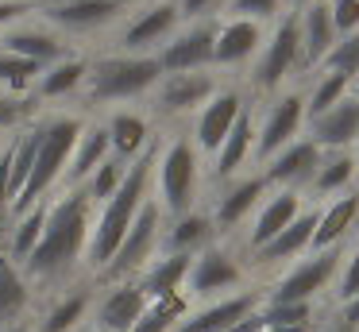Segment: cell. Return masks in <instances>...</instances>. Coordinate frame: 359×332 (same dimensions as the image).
<instances>
[{"label": "cell", "instance_id": "cell-36", "mask_svg": "<svg viewBox=\"0 0 359 332\" xmlns=\"http://www.w3.org/2000/svg\"><path fill=\"white\" fill-rule=\"evenodd\" d=\"M89 309H93V293H89L86 286H78V290L62 293V298L43 313L39 332H74L81 321H86Z\"/></svg>", "mask_w": 359, "mask_h": 332}, {"label": "cell", "instance_id": "cell-28", "mask_svg": "<svg viewBox=\"0 0 359 332\" xmlns=\"http://www.w3.org/2000/svg\"><path fill=\"white\" fill-rule=\"evenodd\" d=\"M209 244H217V228H212L209 208H189V213L170 216L163 224V251L170 255H197Z\"/></svg>", "mask_w": 359, "mask_h": 332}, {"label": "cell", "instance_id": "cell-40", "mask_svg": "<svg viewBox=\"0 0 359 332\" xmlns=\"http://www.w3.org/2000/svg\"><path fill=\"white\" fill-rule=\"evenodd\" d=\"M128 166H132V162H124V159H116V154H109V159H104L101 166L93 170V174H89V182L81 185V190L89 193V201H93V208H101L104 201H109L112 193L120 190V182L128 178Z\"/></svg>", "mask_w": 359, "mask_h": 332}, {"label": "cell", "instance_id": "cell-37", "mask_svg": "<svg viewBox=\"0 0 359 332\" xmlns=\"http://www.w3.org/2000/svg\"><path fill=\"white\" fill-rule=\"evenodd\" d=\"M47 213H50V205H43V201L20 213L16 228H12V236H8V251H4L12 263H27V255L39 247L43 228H47Z\"/></svg>", "mask_w": 359, "mask_h": 332}, {"label": "cell", "instance_id": "cell-23", "mask_svg": "<svg viewBox=\"0 0 359 332\" xmlns=\"http://www.w3.org/2000/svg\"><path fill=\"white\" fill-rule=\"evenodd\" d=\"M93 305H97V332H132L143 309H147V293L140 290L135 278H128V282L109 286Z\"/></svg>", "mask_w": 359, "mask_h": 332}, {"label": "cell", "instance_id": "cell-41", "mask_svg": "<svg viewBox=\"0 0 359 332\" xmlns=\"http://www.w3.org/2000/svg\"><path fill=\"white\" fill-rule=\"evenodd\" d=\"M317 69L344 74V77L355 81V77H359V31H355V35H340V39H336V46L325 54V62H320ZM317 69H313V74H317Z\"/></svg>", "mask_w": 359, "mask_h": 332}, {"label": "cell", "instance_id": "cell-8", "mask_svg": "<svg viewBox=\"0 0 359 332\" xmlns=\"http://www.w3.org/2000/svg\"><path fill=\"white\" fill-rule=\"evenodd\" d=\"M243 278H248V263H243L240 247L209 244L205 251L194 255L189 263V278H186V298L189 301H217L228 293L243 290Z\"/></svg>", "mask_w": 359, "mask_h": 332}, {"label": "cell", "instance_id": "cell-43", "mask_svg": "<svg viewBox=\"0 0 359 332\" xmlns=\"http://www.w3.org/2000/svg\"><path fill=\"white\" fill-rule=\"evenodd\" d=\"M286 8V0H228L224 15H236V20H255V23H274Z\"/></svg>", "mask_w": 359, "mask_h": 332}, {"label": "cell", "instance_id": "cell-51", "mask_svg": "<svg viewBox=\"0 0 359 332\" xmlns=\"http://www.w3.org/2000/svg\"><path fill=\"white\" fill-rule=\"evenodd\" d=\"M317 332H348V328H344V324H336V321H328V324H320Z\"/></svg>", "mask_w": 359, "mask_h": 332}, {"label": "cell", "instance_id": "cell-34", "mask_svg": "<svg viewBox=\"0 0 359 332\" xmlns=\"http://www.w3.org/2000/svg\"><path fill=\"white\" fill-rule=\"evenodd\" d=\"M27 301H32V290H27L20 267L0 251V328H8L24 317Z\"/></svg>", "mask_w": 359, "mask_h": 332}, {"label": "cell", "instance_id": "cell-33", "mask_svg": "<svg viewBox=\"0 0 359 332\" xmlns=\"http://www.w3.org/2000/svg\"><path fill=\"white\" fill-rule=\"evenodd\" d=\"M89 77V58H78V54H66L62 62H55V66H47L39 74V97L43 100H58L66 97V93H78L81 85H86Z\"/></svg>", "mask_w": 359, "mask_h": 332}, {"label": "cell", "instance_id": "cell-15", "mask_svg": "<svg viewBox=\"0 0 359 332\" xmlns=\"http://www.w3.org/2000/svg\"><path fill=\"white\" fill-rule=\"evenodd\" d=\"M259 305H263V290L259 286H243V290L228 293V298H217V301H205V305L189 309L174 332H228L240 321H248L251 313H259Z\"/></svg>", "mask_w": 359, "mask_h": 332}, {"label": "cell", "instance_id": "cell-16", "mask_svg": "<svg viewBox=\"0 0 359 332\" xmlns=\"http://www.w3.org/2000/svg\"><path fill=\"white\" fill-rule=\"evenodd\" d=\"M320 154H325V151H320L309 135H297L294 143H286L278 154H271V159L259 166V174L266 178L271 190H297V193H305V190H309V182H313V174H317V166H320Z\"/></svg>", "mask_w": 359, "mask_h": 332}, {"label": "cell", "instance_id": "cell-32", "mask_svg": "<svg viewBox=\"0 0 359 332\" xmlns=\"http://www.w3.org/2000/svg\"><path fill=\"white\" fill-rule=\"evenodd\" d=\"M104 128H109V143H112V154L124 162H135L143 151H147L151 143H155V135H151V120L140 112H112L109 120H104Z\"/></svg>", "mask_w": 359, "mask_h": 332}, {"label": "cell", "instance_id": "cell-11", "mask_svg": "<svg viewBox=\"0 0 359 332\" xmlns=\"http://www.w3.org/2000/svg\"><path fill=\"white\" fill-rule=\"evenodd\" d=\"M309 205L313 201L305 197V193H297V190H271L263 197V205L251 213L248 228H243V239H240V251L248 255V259L255 251H263V247L271 244L282 228H290Z\"/></svg>", "mask_w": 359, "mask_h": 332}, {"label": "cell", "instance_id": "cell-14", "mask_svg": "<svg viewBox=\"0 0 359 332\" xmlns=\"http://www.w3.org/2000/svg\"><path fill=\"white\" fill-rule=\"evenodd\" d=\"M212 46H217V20H201L174 31L170 43L155 54L163 74H197L212 66Z\"/></svg>", "mask_w": 359, "mask_h": 332}, {"label": "cell", "instance_id": "cell-27", "mask_svg": "<svg viewBox=\"0 0 359 332\" xmlns=\"http://www.w3.org/2000/svg\"><path fill=\"white\" fill-rule=\"evenodd\" d=\"M0 51L16 54V58H27L35 66H55V62L66 58V43L58 31H47V27H8L0 31Z\"/></svg>", "mask_w": 359, "mask_h": 332}, {"label": "cell", "instance_id": "cell-13", "mask_svg": "<svg viewBox=\"0 0 359 332\" xmlns=\"http://www.w3.org/2000/svg\"><path fill=\"white\" fill-rule=\"evenodd\" d=\"M266 193H271V185H266V178L259 174V170L255 174H240V178L220 185L217 201H212V208H209L217 236H228V232H236L240 224H248L251 213L263 205Z\"/></svg>", "mask_w": 359, "mask_h": 332}, {"label": "cell", "instance_id": "cell-55", "mask_svg": "<svg viewBox=\"0 0 359 332\" xmlns=\"http://www.w3.org/2000/svg\"><path fill=\"white\" fill-rule=\"evenodd\" d=\"M355 162H359V143H355Z\"/></svg>", "mask_w": 359, "mask_h": 332}, {"label": "cell", "instance_id": "cell-4", "mask_svg": "<svg viewBox=\"0 0 359 332\" xmlns=\"http://www.w3.org/2000/svg\"><path fill=\"white\" fill-rule=\"evenodd\" d=\"M81 131H86V120L81 116H50V120H39V147H35V166L32 178H27L24 193L16 197V213L39 205V197H47V190H55L58 178L70 166V154L78 147Z\"/></svg>", "mask_w": 359, "mask_h": 332}, {"label": "cell", "instance_id": "cell-25", "mask_svg": "<svg viewBox=\"0 0 359 332\" xmlns=\"http://www.w3.org/2000/svg\"><path fill=\"white\" fill-rule=\"evenodd\" d=\"M255 159V108H243L236 128L228 131V139L220 143V151L212 154V182H232L243 174V166Z\"/></svg>", "mask_w": 359, "mask_h": 332}, {"label": "cell", "instance_id": "cell-53", "mask_svg": "<svg viewBox=\"0 0 359 332\" xmlns=\"http://www.w3.org/2000/svg\"><path fill=\"white\" fill-rule=\"evenodd\" d=\"M0 332H27L24 324H8V328H0Z\"/></svg>", "mask_w": 359, "mask_h": 332}, {"label": "cell", "instance_id": "cell-2", "mask_svg": "<svg viewBox=\"0 0 359 332\" xmlns=\"http://www.w3.org/2000/svg\"><path fill=\"white\" fill-rule=\"evenodd\" d=\"M155 154H158V139L140 154V159L128 166V178L120 182V190L97 208L93 216V232H89V247H86V263L93 270H101L112 263V255L120 251L132 220L140 216V208L147 205V190H151V178H155Z\"/></svg>", "mask_w": 359, "mask_h": 332}, {"label": "cell", "instance_id": "cell-10", "mask_svg": "<svg viewBox=\"0 0 359 332\" xmlns=\"http://www.w3.org/2000/svg\"><path fill=\"white\" fill-rule=\"evenodd\" d=\"M163 224H166V216H163V208H158V201L147 197V205H143L140 216L132 220L124 244H120V251L112 255V263L104 267V274H109L112 282H128L132 274H140V270L155 259L158 247H163Z\"/></svg>", "mask_w": 359, "mask_h": 332}, {"label": "cell", "instance_id": "cell-52", "mask_svg": "<svg viewBox=\"0 0 359 332\" xmlns=\"http://www.w3.org/2000/svg\"><path fill=\"white\" fill-rule=\"evenodd\" d=\"M16 4H27V8H32V4H55V0H16Z\"/></svg>", "mask_w": 359, "mask_h": 332}, {"label": "cell", "instance_id": "cell-6", "mask_svg": "<svg viewBox=\"0 0 359 332\" xmlns=\"http://www.w3.org/2000/svg\"><path fill=\"white\" fill-rule=\"evenodd\" d=\"M163 81V66L155 54H104L89 62L86 93L93 105H112V100H135L151 93Z\"/></svg>", "mask_w": 359, "mask_h": 332}, {"label": "cell", "instance_id": "cell-31", "mask_svg": "<svg viewBox=\"0 0 359 332\" xmlns=\"http://www.w3.org/2000/svg\"><path fill=\"white\" fill-rule=\"evenodd\" d=\"M109 154H112L109 128H104V124H86V131H81L78 147H74V154H70V166H66V190H81V185L89 182V174H93Z\"/></svg>", "mask_w": 359, "mask_h": 332}, {"label": "cell", "instance_id": "cell-50", "mask_svg": "<svg viewBox=\"0 0 359 332\" xmlns=\"http://www.w3.org/2000/svg\"><path fill=\"white\" fill-rule=\"evenodd\" d=\"M309 4H313V0H286L290 12H302V8H309Z\"/></svg>", "mask_w": 359, "mask_h": 332}, {"label": "cell", "instance_id": "cell-26", "mask_svg": "<svg viewBox=\"0 0 359 332\" xmlns=\"http://www.w3.org/2000/svg\"><path fill=\"white\" fill-rule=\"evenodd\" d=\"M355 185H359L355 151H325L320 154L317 174H313V182H309V190H305V197H309L313 205H325V201L355 190Z\"/></svg>", "mask_w": 359, "mask_h": 332}, {"label": "cell", "instance_id": "cell-49", "mask_svg": "<svg viewBox=\"0 0 359 332\" xmlns=\"http://www.w3.org/2000/svg\"><path fill=\"white\" fill-rule=\"evenodd\" d=\"M332 321L344 324L348 332H359V298L348 301V305H340V309H332Z\"/></svg>", "mask_w": 359, "mask_h": 332}, {"label": "cell", "instance_id": "cell-24", "mask_svg": "<svg viewBox=\"0 0 359 332\" xmlns=\"http://www.w3.org/2000/svg\"><path fill=\"white\" fill-rule=\"evenodd\" d=\"M305 135L320 147V151H355L359 143V100L348 97L325 116L305 124Z\"/></svg>", "mask_w": 359, "mask_h": 332}, {"label": "cell", "instance_id": "cell-9", "mask_svg": "<svg viewBox=\"0 0 359 332\" xmlns=\"http://www.w3.org/2000/svg\"><path fill=\"white\" fill-rule=\"evenodd\" d=\"M297 135H305V85L274 93L266 108L255 116V159L251 162L263 166L271 154H278Z\"/></svg>", "mask_w": 359, "mask_h": 332}, {"label": "cell", "instance_id": "cell-19", "mask_svg": "<svg viewBox=\"0 0 359 332\" xmlns=\"http://www.w3.org/2000/svg\"><path fill=\"white\" fill-rule=\"evenodd\" d=\"M266 23L255 20H236L224 15L217 20V46H212V66L228 69V66H243V62H255V54L266 43Z\"/></svg>", "mask_w": 359, "mask_h": 332}, {"label": "cell", "instance_id": "cell-48", "mask_svg": "<svg viewBox=\"0 0 359 332\" xmlns=\"http://www.w3.org/2000/svg\"><path fill=\"white\" fill-rule=\"evenodd\" d=\"M27 12H32L27 4H16V0H0V31H8L12 23H20Z\"/></svg>", "mask_w": 359, "mask_h": 332}, {"label": "cell", "instance_id": "cell-38", "mask_svg": "<svg viewBox=\"0 0 359 332\" xmlns=\"http://www.w3.org/2000/svg\"><path fill=\"white\" fill-rule=\"evenodd\" d=\"M194 309V301L186 293H174V298H158V301H147L143 317L135 321L132 332H174L182 324V317Z\"/></svg>", "mask_w": 359, "mask_h": 332}, {"label": "cell", "instance_id": "cell-30", "mask_svg": "<svg viewBox=\"0 0 359 332\" xmlns=\"http://www.w3.org/2000/svg\"><path fill=\"white\" fill-rule=\"evenodd\" d=\"M189 263L194 255H155L147 267L140 270V290L147 293V301H158V298H174V293H186V278H189Z\"/></svg>", "mask_w": 359, "mask_h": 332}, {"label": "cell", "instance_id": "cell-12", "mask_svg": "<svg viewBox=\"0 0 359 332\" xmlns=\"http://www.w3.org/2000/svg\"><path fill=\"white\" fill-rule=\"evenodd\" d=\"M178 23H182V12L174 0H151L120 31V46H124V54H158L178 31Z\"/></svg>", "mask_w": 359, "mask_h": 332}, {"label": "cell", "instance_id": "cell-42", "mask_svg": "<svg viewBox=\"0 0 359 332\" xmlns=\"http://www.w3.org/2000/svg\"><path fill=\"white\" fill-rule=\"evenodd\" d=\"M43 66H35V62L27 58H16V54L0 51V85H8V89H27L32 81H39Z\"/></svg>", "mask_w": 359, "mask_h": 332}, {"label": "cell", "instance_id": "cell-29", "mask_svg": "<svg viewBox=\"0 0 359 332\" xmlns=\"http://www.w3.org/2000/svg\"><path fill=\"white\" fill-rule=\"evenodd\" d=\"M297 31H302V54H305V69H317L325 62V54L336 46V27H332V12L328 0H313L309 8L297 12Z\"/></svg>", "mask_w": 359, "mask_h": 332}, {"label": "cell", "instance_id": "cell-3", "mask_svg": "<svg viewBox=\"0 0 359 332\" xmlns=\"http://www.w3.org/2000/svg\"><path fill=\"white\" fill-rule=\"evenodd\" d=\"M305 69V54H302V31H297V12H282L266 31L263 51L251 62V89L259 97H274L282 89L302 85Z\"/></svg>", "mask_w": 359, "mask_h": 332}, {"label": "cell", "instance_id": "cell-1", "mask_svg": "<svg viewBox=\"0 0 359 332\" xmlns=\"http://www.w3.org/2000/svg\"><path fill=\"white\" fill-rule=\"evenodd\" d=\"M89 232H93V201L86 190H66L62 197L50 205L43 239L32 255H27V274L32 278H58L86 255Z\"/></svg>", "mask_w": 359, "mask_h": 332}, {"label": "cell", "instance_id": "cell-54", "mask_svg": "<svg viewBox=\"0 0 359 332\" xmlns=\"http://www.w3.org/2000/svg\"><path fill=\"white\" fill-rule=\"evenodd\" d=\"M351 97L359 100V77H355V81H351Z\"/></svg>", "mask_w": 359, "mask_h": 332}, {"label": "cell", "instance_id": "cell-17", "mask_svg": "<svg viewBox=\"0 0 359 332\" xmlns=\"http://www.w3.org/2000/svg\"><path fill=\"white\" fill-rule=\"evenodd\" d=\"M248 108V97L240 89H217L209 100L201 105V112L194 116V147L201 154H217L220 143L228 139V131L236 128L240 112Z\"/></svg>", "mask_w": 359, "mask_h": 332}, {"label": "cell", "instance_id": "cell-44", "mask_svg": "<svg viewBox=\"0 0 359 332\" xmlns=\"http://www.w3.org/2000/svg\"><path fill=\"white\" fill-rule=\"evenodd\" d=\"M336 35H355L359 31V0H328Z\"/></svg>", "mask_w": 359, "mask_h": 332}, {"label": "cell", "instance_id": "cell-39", "mask_svg": "<svg viewBox=\"0 0 359 332\" xmlns=\"http://www.w3.org/2000/svg\"><path fill=\"white\" fill-rule=\"evenodd\" d=\"M355 298H359V236L351 244H344L340 267H336L332 290H328V309H340Z\"/></svg>", "mask_w": 359, "mask_h": 332}, {"label": "cell", "instance_id": "cell-18", "mask_svg": "<svg viewBox=\"0 0 359 332\" xmlns=\"http://www.w3.org/2000/svg\"><path fill=\"white\" fill-rule=\"evenodd\" d=\"M217 77L209 69L197 74H163V81L155 85V112L174 120V116H197L201 105L217 93Z\"/></svg>", "mask_w": 359, "mask_h": 332}, {"label": "cell", "instance_id": "cell-47", "mask_svg": "<svg viewBox=\"0 0 359 332\" xmlns=\"http://www.w3.org/2000/svg\"><path fill=\"white\" fill-rule=\"evenodd\" d=\"M12 213V143L0 151V224Z\"/></svg>", "mask_w": 359, "mask_h": 332}, {"label": "cell", "instance_id": "cell-45", "mask_svg": "<svg viewBox=\"0 0 359 332\" xmlns=\"http://www.w3.org/2000/svg\"><path fill=\"white\" fill-rule=\"evenodd\" d=\"M174 4H178L182 20L201 23V20H217V15L224 12V4H228V0H174Z\"/></svg>", "mask_w": 359, "mask_h": 332}, {"label": "cell", "instance_id": "cell-35", "mask_svg": "<svg viewBox=\"0 0 359 332\" xmlns=\"http://www.w3.org/2000/svg\"><path fill=\"white\" fill-rule=\"evenodd\" d=\"M348 97H351V77L317 69V74H313V85L305 89V124L317 120V116H325L328 108H336Z\"/></svg>", "mask_w": 359, "mask_h": 332}, {"label": "cell", "instance_id": "cell-46", "mask_svg": "<svg viewBox=\"0 0 359 332\" xmlns=\"http://www.w3.org/2000/svg\"><path fill=\"white\" fill-rule=\"evenodd\" d=\"M32 108H35L32 100H24V97H4V93H0V131L24 124L27 116H32Z\"/></svg>", "mask_w": 359, "mask_h": 332}, {"label": "cell", "instance_id": "cell-5", "mask_svg": "<svg viewBox=\"0 0 359 332\" xmlns=\"http://www.w3.org/2000/svg\"><path fill=\"white\" fill-rule=\"evenodd\" d=\"M197 190H201V151L189 135H170L158 143L155 154V201L163 216H182L197 208Z\"/></svg>", "mask_w": 359, "mask_h": 332}, {"label": "cell", "instance_id": "cell-22", "mask_svg": "<svg viewBox=\"0 0 359 332\" xmlns=\"http://www.w3.org/2000/svg\"><path fill=\"white\" fill-rule=\"evenodd\" d=\"M359 232V185L340 197L317 205V232H313V251H328V247L351 244Z\"/></svg>", "mask_w": 359, "mask_h": 332}, {"label": "cell", "instance_id": "cell-7", "mask_svg": "<svg viewBox=\"0 0 359 332\" xmlns=\"http://www.w3.org/2000/svg\"><path fill=\"white\" fill-rule=\"evenodd\" d=\"M344 247H328V251H309L297 263H290L271 290H263V301H286V305H320L325 290H332L336 267H340Z\"/></svg>", "mask_w": 359, "mask_h": 332}, {"label": "cell", "instance_id": "cell-21", "mask_svg": "<svg viewBox=\"0 0 359 332\" xmlns=\"http://www.w3.org/2000/svg\"><path fill=\"white\" fill-rule=\"evenodd\" d=\"M313 232H317V205H309L294 224H290V228H282L278 236H274L263 251L251 255L248 263H251V267H259V270H274V267L286 270L290 263H297L302 255L313 251Z\"/></svg>", "mask_w": 359, "mask_h": 332}, {"label": "cell", "instance_id": "cell-20", "mask_svg": "<svg viewBox=\"0 0 359 332\" xmlns=\"http://www.w3.org/2000/svg\"><path fill=\"white\" fill-rule=\"evenodd\" d=\"M128 0H55L43 8V20L55 31H97L124 15Z\"/></svg>", "mask_w": 359, "mask_h": 332}]
</instances>
